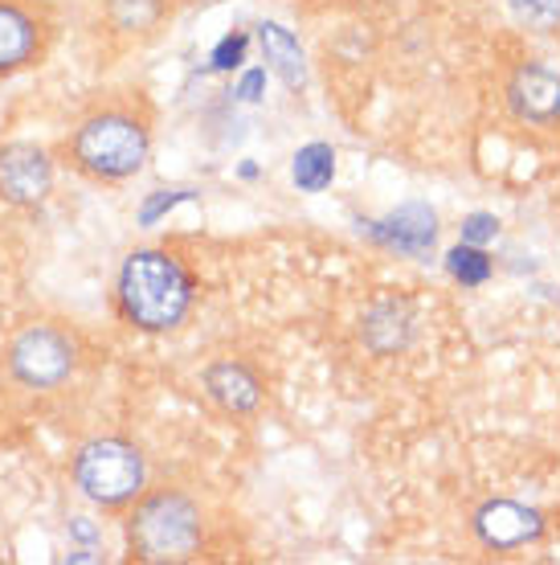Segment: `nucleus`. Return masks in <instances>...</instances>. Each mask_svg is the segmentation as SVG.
I'll return each mask as SVG.
<instances>
[{"mask_svg":"<svg viewBox=\"0 0 560 565\" xmlns=\"http://www.w3.org/2000/svg\"><path fill=\"white\" fill-rule=\"evenodd\" d=\"M152 156V111L140 99H107L62 140V160L95 184L131 181Z\"/></svg>","mask_w":560,"mask_h":565,"instance_id":"f257e3e1","label":"nucleus"},{"mask_svg":"<svg viewBox=\"0 0 560 565\" xmlns=\"http://www.w3.org/2000/svg\"><path fill=\"white\" fill-rule=\"evenodd\" d=\"M262 83H267V74H262V71H250L246 78H241V90H238V95H241V99H258Z\"/></svg>","mask_w":560,"mask_h":565,"instance_id":"aec40b11","label":"nucleus"},{"mask_svg":"<svg viewBox=\"0 0 560 565\" xmlns=\"http://www.w3.org/2000/svg\"><path fill=\"white\" fill-rule=\"evenodd\" d=\"M507 107L519 124L557 128L560 124V74L548 66H516L507 78Z\"/></svg>","mask_w":560,"mask_h":565,"instance_id":"6e6552de","label":"nucleus"},{"mask_svg":"<svg viewBox=\"0 0 560 565\" xmlns=\"http://www.w3.org/2000/svg\"><path fill=\"white\" fill-rule=\"evenodd\" d=\"M291 181L303 193H323L327 184L336 181V152H332V143H308V148H299L291 164Z\"/></svg>","mask_w":560,"mask_h":565,"instance_id":"4468645a","label":"nucleus"},{"mask_svg":"<svg viewBox=\"0 0 560 565\" xmlns=\"http://www.w3.org/2000/svg\"><path fill=\"white\" fill-rule=\"evenodd\" d=\"M495 230H499V222H495L491 213H475V217H466L463 242H487V238H495Z\"/></svg>","mask_w":560,"mask_h":565,"instance_id":"a211bd4d","label":"nucleus"},{"mask_svg":"<svg viewBox=\"0 0 560 565\" xmlns=\"http://www.w3.org/2000/svg\"><path fill=\"white\" fill-rule=\"evenodd\" d=\"M201 382H205V394L222 406L225 414H254L262 406V382H258V373L250 365H241V361H213L205 373H201Z\"/></svg>","mask_w":560,"mask_h":565,"instance_id":"9d476101","label":"nucleus"},{"mask_svg":"<svg viewBox=\"0 0 560 565\" xmlns=\"http://www.w3.org/2000/svg\"><path fill=\"white\" fill-rule=\"evenodd\" d=\"M201 541H205L201 509L181 488H152L127 512V550L136 562H189V557H196Z\"/></svg>","mask_w":560,"mask_h":565,"instance_id":"7ed1b4c3","label":"nucleus"},{"mask_svg":"<svg viewBox=\"0 0 560 565\" xmlns=\"http://www.w3.org/2000/svg\"><path fill=\"white\" fill-rule=\"evenodd\" d=\"M471 524L487 550H519V545L540 541L545 533V516L516 500H487Z\"/></svg>","mask_w":560,"mask_h":565,"instance_id":"1a4fd4ad","label":"nucleus"},{"mask_svg":"<svg viewBox=\"0 0 560 565\" xmlns=\"http://www.w3.org/2000/svg\"><path fill=\"white\" fill-rule=\"evenodd\" d=\"M4 369L25 390H57L78 369V340L50 320L21 324L4 344Z\"/></svg>","mask_w":560,"mask_h":565,"instance_id":"39448f33","label":"nucleus"},{"mask_svg":"<svg viewBox=\"0 0 560 565\" xmlns=\"http://www.w3.org/2000/svg\"><path fill=\"white\" fill-rule=\"evenodd\" d=\"M184 198H189V193H169V198H152L148 205H143V213H140L143 226H152L155 213H160V210H172V205H176V201H184Z\"/></svg>","mask_w":560,"mask_h":565,"instance_id":"6ab92c4d","label":"nucleus"},{"mask_svg":"<svg viewBox=\"0 0 560 565\" xmlns=\"http://www.w3.org/2000/svg\"><path fill=\"white\" fill-rule=\"evenodd\" d=\"M519 21L532 29H557L560 25V0H511Z\"/></svg>","mask_w":560,"mask_h":565,"instance_id":"dca6fc26","label":"nucleus"},{"mask_svg":"<svg viewBox=\"0 0 560 565\" xmlns=\"http://www.w3.org/2000/svg\"><path fill=\"white\" fill-rule=\"evenodd\" d=\"M446 267L463 287H478V282H487V275H491V258L483 255V250H475L471 242H463V246L450 250Z\"/></svg>","mask_w":560,"mask_h":565,"instance_id":"2eb2a0df","label":"nucleus"},{"mask_svg":"<svg viewBox=\"0 0 560 565\" xmlns=\"http://www.w3.org/2000/svg\"><path fill=\"white\" fill-rule=\"evenodd\" d=\"M71 529H74V537H83V541L95 537V524H86V521H74Z\"/></svg>","mask_w":560,"mask_h":565,"instance_id":"412c9836","label":"nucleus"},{"mask_svg":"<svg viewBox=\"0 0 560 565\" xmlns=\"http://www.w3.org/2000/svg\"><path fill=\"white\" fill-rule=\"evenodd\" d=\"M241 57H246V33H229L213 50V71H234V66H241Z\"/></svg>","mask_w":560,"mask_h":565,"instance_id":"f3484780","label":"nucleus"},{"mask_svg":"<svg viewBox=\"0 0 560 565\" xmlns=\"http://www.w3.org/2000/svg\"><path fill=\"white\" fill-rule=\"evenodd\" d=\"M196 299V282L193 270L184 267L172 250H160V246H143V250H131L119 267V279H115V308L131 328L140 332H172L189 320Z\"/></svg>","mask_w":560,"mask_h":565,"instance_id":"f03ea898","label":"nucleus"},{"mask_svg":"<svg viewBox=\"0 0 560 565\" xmlns=\"http://www.w3.org/2000/svg\"><path fill=\"white\" fill-rule=\"evenodd\" d=\"M377 238L401 255H426L438 238V217L426 205H401L389 222L377 226Z\"/></svg>","mask_w":560,"mask_h":565,"instance_id":"f8f14e48","label":"nucleus"},{"mask_svg":"<svg viewBox=\"0 0 560 565\" xmlns=\"http://www.w3.org/2000/svg\"><path fill=\"white\" fill-rule=\"evenodd\" d=\"M74 483L98 509H131L148 492V463L136 443L115 435L90 438L74 451Z\"/></svg>","mask_w":560,"mask_h":565,"instance_id":"20e7f679","label":"nucleus"},{"mask_svg":"<svg viewBox=\"0 0 560 565\" xmlns=\"http://www.w3.org/2000/svg\"><path fill=\"white\" fill-rule=\"evenodd\" d=\"M103 17L119 38H152L172 17V0H103Z\"/></svg>","mask_w":560,"mask_h":565,"instance_id":"ddd939ff","label":"nucleus"},{"mask_svg":"<svg viewBox=\"0 0 560 565\" xmlns=\"http://www.w3.org/2000/svg\"><path fill=\"white\" fill-rule=\"evenodd\" d=\"M258 45H262L270 74L287 90H299V86L308 83V57H303V45H299V38H294L291 29L279 25V21H262L258 25Z\"/></svg>","mask_w":560,"mask_h":565,"instance_id":"9b49d317","label":"nucleus"},{"mask_svg":"<svg viewBox=\"0 0 560 565\" xmlns=\"http://www.w3.org/2000/svg\"><path fill=\"white\" fill-rule=\"evenodd\" d=\"M54 193V156L42 143H0V201L13 210H33Z\"/></svg>","mask_w":560,"mask_h":565,"instance_id":"0eeeda50","label":"nucleus"},{"mask_svg":"<svg viewBox=\"0 0 560 565\" xmlns=\"http://www.w3.org/2000/svg\"><path fill=\"white\" fill-rule=\"evenodd\" d=\"M57 21L42 0H0V83L42 66Z\"/></svg>","mask_w":560,"mask_h":565,"instance_id":"423d86ee","label":"nucleus"}]
</instances>
